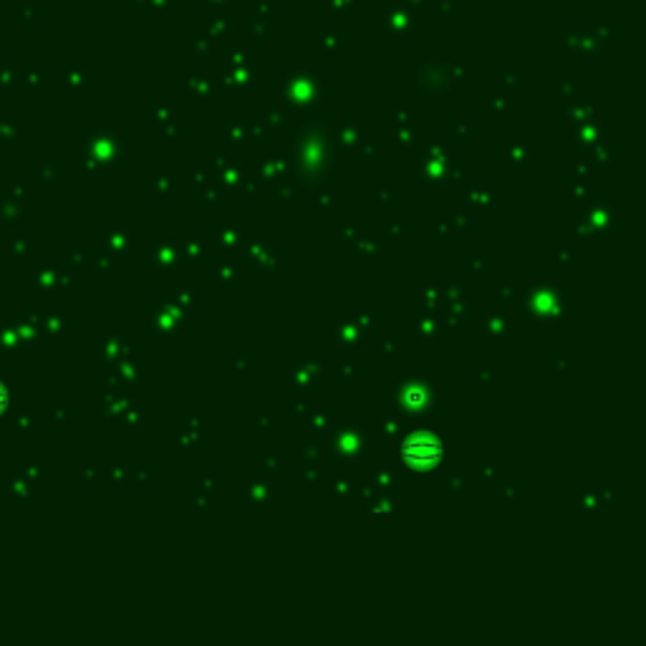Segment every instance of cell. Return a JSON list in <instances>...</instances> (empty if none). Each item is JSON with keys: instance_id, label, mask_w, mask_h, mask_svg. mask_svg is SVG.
<instances>
[{"instance_id": "1", "label": "cell", "mask_w": 646, "mask_h": 646, "mask_svg": "<svg viewBox=\"0 0 646 646\" xmlns=\"http://www.w3.org/2000/svg\"><path fill=\"white\" fill-rule=\"evenodd\" d=\"M402 452L414 467H429V465H435V462L440 460L442 447H440V442H435L432 437L419 435V437H412V440H409L407 445H404Z\"/></svg>"}]
</instances>
